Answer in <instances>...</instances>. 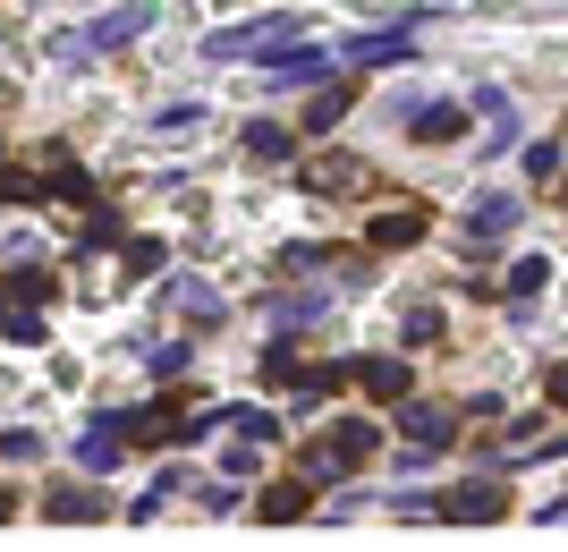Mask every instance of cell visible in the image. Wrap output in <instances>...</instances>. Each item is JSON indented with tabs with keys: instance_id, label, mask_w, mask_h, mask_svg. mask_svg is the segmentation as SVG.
I'll list each match as a JSON object with an SVG mask.
<instances>
[{
	"instance_id": "obj_1",
	"label": "cell",
	"mask_w": 568,
	"mask_h": 552,
	"mask_svg": "<svg viewBox=\"0 0 568 552\" xmlns=\"http://www.w3.org/2000/svg\"><path fill=\"white\" fill-rule=\"evenodd\" d=\"M356 459H374V425H332V442H323V459H314V476H348Z\"/></svg>"
},
{
	"instance_id": "obj_2",
	"label": "cell",
	"mask_w": 568,
	"mask_h": 552,
	"mask_svg": "<svg viewBox=\"0 0 568 552\" xmlns=\"http://www.w3.org/2000/svg\"><path fill=\"white\" fill-rule=\"evenodd\" d=\"M399 416H407V433H416L425 451H433V442H450V433H458V416L442 409V400H407V391H399Z\"/></svg>"
},
{
	"instance_id": "obj_3",
	"label": "cell",
	"mask_w": 568,
	"mask_h": 552,
	"mask_svg": "<svg viewBox=\"0 0 568 552\" xmlns=\"http://www.w3.org/2000/svg\"><path fill=\"white\" fill-rule=\"evenodd\" d=\"M500 502H509V493H500L493 476H475V484H458V493H450V519H500Z\"/></svg>"
},
{
	"instance_id": "obj_4",
	"label": "cell",
	"mask_w": 568,
	"mask_h": 552,
	"mask_svg": "<svg viewBox=\"0 0 568 552\" xmlns=\"http://www.w3.org/2000/svg\"><path fill=\"white\" fill-rule=\"evenodd\" d=\"M306 188H314V195H332V188H365V162L332 153V162H314V170H306Z\"/></svg>"
},
{
	"instance_id": "obj_5",
	"label": "cell",
	"mask_w": 568,
	"mask_h": 552,
	"mask_svg": "<svg viewBox=\"0 0 568 552\" xmlns=\"http://www.w3.org/2000/svg\"><path fill=\"white\" fill-rule=\"evenodd\" d=\"M348 60H365V69H390V60H407V34H356Z\"/></svg>"
},
{
	"instance_id": "obj_6",
	"label": "cell",
	"mask_w": 568,
	"mask_h": 552,
	"mask_svg": "<svg viewBox=\"0 0 568 552\" xmlns=\"http://www.w3.org/2000/svg\"><path fill=\"white\" fill-rule=\"evenodd\" d=\"M356 383L374 391V400H399V391H407V365H390V358H374V365H356Z\"/></svg>"
},
{
	"instance_id": "obj_7",
	"label": "cell",
	"mask_w": 568,
	"mask_h": 552,
	"mask_svg": "<svg viewBox=\"0 0 568 552\" xmlns=\"http://www.w3.org/2000/svg\"><path fill=\"white\" fill-rule=\"evenodd\" d=\"M407 239H425V213H382L374 221V247H407Z\"/></svg>"
},
{
	"instance_id": "obj_8",
	"label": "cell",
	"mask_w": 568,
	"mask_h": 552,
	"mask_svg": "<svg viewBox=\"0 0 568 552\" xmlns=\"http://www.w3.org/2000/svg\"><path fill=\"white\" fill-rule=\"evenodd\" d=\"M458 128H467V120H458L450 102H433L425 120H416V137H425V144H450V137H458Z\"/></svg>"
},
{
	"instance_id": "obj_9",
	"label": "cell",
	"mask_w": 568,
	"mask_h": 552,
	"mask_svg": "<svg viewBox=\"0 0 568 552\" xmlns=\"http://www.w3.org/2000/svg\"><path fill=\"white\" fill-rule=\"evenodd\" d=\"M306 510V484H263V519H297Z\"/></svg>"
},
{
	"instance_id": "obj_10",
	"label": "cell",
	"mask_w": 568,
	"mask_h": 552,
	"mask_svg": "<svg viewBox=\"0 0 568 552\" xmlns=\"http://www.w3.org/2000/svg\"><path fill=\"white\" fill-rule=\"evenodd\" d=\"M509 221H518V195H493V204H484V213H475V239H500V230H509Z\"/></svg>"
},
{
	"instance_id": "obj_11",
	"label": "cell",
	"mask_w": 568,
	"mask_h": 552,
	"mask_svg": "<svg viewBox=\"0 0 568 552\" xmlns=\"http://www.w3.org/2000/svg\"><path fill=\"white\" fill-rule=\"evenodd\" d=\"M314 69H332V60H323V51H288L281 69H272V86H306Z\"/></svg>"
},
{
	"instance_id": "obj_12",
	"label": "cell",
	"mask_w": 568,
	"mask_h": 552,
	"mask_svg": "<svg viewBox=\"0 0 568 552\" xmlns=\"http://www.w3.org/2000/svg\"><path fill=\"white\" fill-rule=\"evenodd\" d=\"M246 153H255V162H288V137H281V128H246Z\"/></svg>"
},
{
	"instance_id": "obj_13",
	"label": "cell",
	"mask_w": 568,
	"mask_h": 552,
	"mask_svg": "<svg viewBox=\"0 0 568 552\" xmlns=\"http://www.w3.org/2000/svg\"><path fill=\"white\" fill-rule=\"evenodd\" d=\"M94 493H85V484H69V493H51V519H94Z\"/></svg>"
},
{
	"instance_id": "obj_14",
	"label": "cell",
	"mask_w": 568,
	"mask_h": 552,
	"mask_svg": "<svg viewBox=\"0 0 568 552\" xmlns=\"http://www.w3.org/2000/svg\"><path fill=\"white\" fill-rule=\"evenodd\" d=\"M195 128H204V102H195V111L179 102V111H162V120H153V137H195Z\"/></svg>"
},
{
	"instance_id": "obj_15",
	"label": "cell",
	"mask_w": 568,
	"mask_h": 552,
	"mask_svg": "<svg viewBox=\"0 0 568 552\" xmlns=\"http://www.w3.org/2000/svg\"><path fill=\"white\" fill-rule=\"evenodd\" d=\"M544 281H551V264H544V255H526V264L509 272V289H518V298H535V289H544Z\"/></svg>"
},
{
	"instance_id": "obj_16",
	"label": "cell",
	"mask_w": 568,
	"mask_h": 552,
	"mask_svg": "<svg viewBox=\"0 0 568 552\" xmlns=\"http://www.w3.org/2000/svg\"><path fill=\"white\" fill-rule=\"evenodd\" d=\"M263 374H272V383H288V374H297V349H288V340H272V349H263Z\"/></svg>"
},
{
	"instance_id": "obj_17",
	"label": "cell",
	"mask_w": 568,
	"mask_h": 552,
	"mask_svg": "<svg viewBox=\"0 0 568 552\" xmlns=\"http://www.w3.org/2000/svg\"><path fill=\"white\" fill-rule=\"evenodd\" d=\"M128 272H136V281H144V272H162V239H136V247H128Z\"/></svg>"
},
{
	"instance_id": "obj_18",
	"label": "cell",
	"mask_w": 568,
	"mask_h": 552,
	"mask_svg": "<svg viewBox=\"0 0 568 552\" xmlns=\"http://www.w3.org/2000/svg\"><path fill=\"white\" fill-rule=\"evenodd\" d=\"M339 111H348V94H339V86H332V94H314V111H306V128H332V120H339Z\"/></svg>"
}]
</instances>
